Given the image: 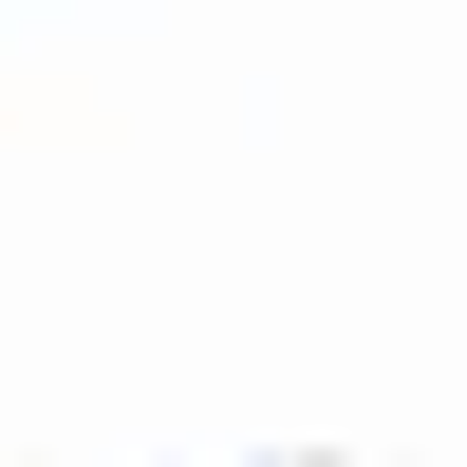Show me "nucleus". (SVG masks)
<instances>
[]
</instances>
